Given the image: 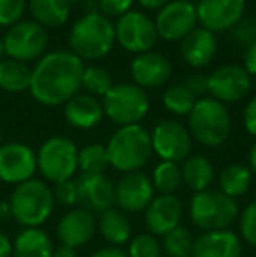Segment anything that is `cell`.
<instances>
[{"label": "cell", "instance_id": "cell-1", "mask_svg": "<svg viewBox=\"0 0 256 257\" xmlns=\"http://www.w3.org/2000/svg\"><path fill=\"white\" fill-rule=\"evenodd\" d=\"M84 61L72 51L58 49L41 58L32 68L30 95L39 103L56 107L67 103L81 89Z\"/></svg>", "mask_w": 256, "mask_h": 257}, {"label": "cell", "instance_id": "cell-2", "mask_svg": "<svg viewBox=\"0 0 256 257\" xmlns=\"http://www.w3.org/2000/svg\"><path fill=\"white\" fill-rule=\"evenodd\" d=\"M116 44L114 21L100 13L82 14L70 28V51L82 61H97L106 58Z\"/></svg>", "mask_w": 256, "mask_h": 257}, {"label": "cell", "instance_id": "cell-3", "mask_svg": "<svg viewBox=\"0 0 256 257\" xmlns=\"http://www.w3.org/2000/svg\"><path fill=\"white\" fill-rule=\"evenodd\" d=\"M109 166L123 173L139 172L153 156L151 133L142 124L120 126L106 146Z\"/></svg>", "mask_w": 256, "mask_h": 257}, {"label": "cell", "instance_id": "cell-4", "mask_svg": "<svg viewBox=\"0 0 256 257\" xmlns=\"http://www.w3.org/2000/svg\"><path fill=\"white\" fill-rule=\"evenodd\" d=\"M13 219L23 227H39L51 217L55 196L48 182L30 179L14 187L9 198Z\"/></svg>", "mask_w": 256, "mask_h": 257}, {"label": "cell", "instance_id": "cell-5", "mask_svg": "<svg viewBox=\"0 0 256 257\" xmlns=\"http://www.w3.org/2000/svg\"><path fill=\"white\" fill-rule=\"evenodd\" d=\"M188 132L192 139L205 147L223 146L232 132L228 108L211 96L198 98L188 115Z\"/></svg>", "mask_w": 256, "mask_h": 257}, {"label": "cell", "instance_id": "cell-6", "mask_svg": "<svg viewBox=\"0 0 256 257\" xmlns=\"http://www.w3.org/2000/svg\"><path fill=\"white\" fill-rule=\"evenodd\" d=\"M239 213L237 200L216 189L195 193L190 201V219L195 226L200 227L202 233L228 229Z\"/></svg>", "mask_w": 256, "mask_h": 257}, {"label": "cell", "instance_id": "cell-7", "mask_svg": "<svg viewBox=\"0 0 256 257\" xmlns=\"http://www.w3.org/2000/svg\"><path fill=\"white\" fill-rule=\"evenodd\" d=\"M104 115L118 126L140 124L151 108L149 96L146 89L139 88L133 82H120L102 96Z\"/></svg>", "mask_w": 256, "mask_h": 257}, {"label": "cell", "instance_id": "cell-8", "mask_svg": "<svg viewBox=\"0 0 256 257\" xmlns=\"http://www.w3.org/2000/svg\"><path fill=\"white\" fill-rule=\"evenodd\" d=\"M37 172L44 180L51 184H60L68 180L77 172L79 149L67 137H51L37 151Z\"/></svg>", "mask_w": 256, "mask_h": 257}, {"label": "cell", "instance_id": "cell-9", "mask_svg": "<svg viewBox=\"0 0 256 257\" xmlns=\"http://www.w3.org/2000/svg\"><path fill=\"white\" fill-rule=\"evenodd\" d=\"M116 42L128 53L142 54L153 51L158 42V32L154 20L144 11H130L125 16L118 18L114 23Z\"/></svg>", "mask_w": 256, "mask_h": 257}, {"label": "cell", "instance_id": "cell-10", "mask_svg": "<svg viewBox=\"0 0 256 257\" xmlns=\"http://www.w3.org/2000/svg\"><path fill=\"white\" fill-rule=\"evenodd\" d=\"M48 32L35 21H18L4 37L6 54L11 60L28 63L42 58L48 48Z\"/></svg>", "mask_w": 256, "mask_h": 257}, {"label": "cell", "instance_id": "cell-11", "mask_svg": "<svg viewBox=\"0 0 256 257\" xmlns=\"http://www.w3.org/2000/svg\"><path fill=\"white\" fill-rule=\"evenodd\" d=\"M158 37L167 42H178L198 28L197 6L190 0H170L154 18Z\"/></svg>", "mask_w": 256, "mask_h": 257}, {"label": "cell", "instance_id": "cell-12", "mask_svg": "<svg viewBox=\"0 0 256 257\" xmlns=\"http://www.w3.org/2000/svg\"><path fill=\"white\" fill-rule=\"evenodd\" d=\"M151 146L153 153L161 161L179 163L185 161L192 153L193 139L183 122L165 119L158 122L151 132Z\"/></svg>", "mask_w": 256, "mask_h": 257}, {"label": "cell", "instance_id": "cell-13", "mask_svg": "<svg viewBox=\"0 0 256 257\" xmlns=\"http://www.w3.org/2000/svg\"><path fill=\"white\" fill-rule=\"evenodd\" d=\"M209 95L221 103H235L249 95L253 82L242 65L228 63L216 68L207 75Z\"/></svg>", "mask_w": 256, "mask_h": 257}, {"label": "cell", "instance_id": "cell-14", "mask_svg": "<svg viewBox=\"0 0 256 257\" xmlns=\"http://www.w3.org/2000/svg\"><path fill=\"white\" fill-rule=\"evenodd\" d=\"M37 172V154L30 146L7 142L0 146V182L20 184L34 179Z\"/></svg>", "mask_w": 256, "mask_h": 257}, {"label": "cell", "instance_id": "cell-15", "mask_svg": "<svg viewBox=\"0 0 256 257\" xmlns=\"http://www.w3.org/2000/svg\"><path fill=\"white\" fill-rule=\"evenodd\" d=\"M195 6L198 25L212 34L232 30L246 13V0H198Z\"/></svg>", "mask_w": 256, "mask_h": 257}, {"label": "cell", "instance_id": "cell-16", "mask_svg": "<svg viewBox=\"0 0 256 257\" xmlns=\"http://www.w3.org/2000/svg\"><path fill=\"white\" fill-rule=\"evenodd\" d=\"M116 191V205L125 213H140L147 208L154 198V187L151 177L144 172L123 173L118 184H114Z\"/></svg>", "mask_w": 256, "mask_h": 257}, {"label": "cell", "instance_id": "cell-17", "mask_svg": "<svg viewBox=\"0 0 256 257\" xmlns=\"http://www.w3.org/2000/svg\"><path fill=\"white\" fill-rule=\"evenodd\" d=\"M81 208L95 213H104L116 205L114 182L106 173H81L75 179Z\"/></svg>", "mask_w": 256, "mask_h": 257}, {"label": "cell", "instance_id": "cell-18", "mask_svg": "<svg viewBox=\"0 0 256 257\" xmlns=\"http://www.w3.org/2000/svg\"><path fill=\"white\" fill-rule=\"evenodd\" d=\"M144 224L154 236H163L174 227L181 226L183 201L176 194H156L144 210Z\"/></svg>", "mask_w": 256, "mask_h": 257}, {"label": "cell", "instance_id": "cell-19", "mask_svg": "<svg viewBox=\"0 0 256 257\" xmlns=\"http://www.w3.org/2000/svg\"><path fill=\"white\" fill-rule=\"evenodd\" d=\"M130 75L133 84L142 89L160 88L172 77V63L165 54L158 51L135 54L130 63Z\"/></svg>", "mask_w": 256, "mask_h": 257}, {"label": "cell", "instance_id": "cell-20", "mask_svg": "<svg viewBox=\"0 0 256 257\" xmlns=\"http://www.w3.org/2000/svg\"><path fill=\"white\" fill-rule=\"evenodd\" d=\"M97 233V217L84 208H72L56 224L60 245L77 248L86 245Z\"/></svg>", "mask_w": 256, "mask_h": 257}, {"label": "cell", "instance_id": "cell-21", "mask_svg": "<svg viewBox=\"0 0 256 257\" xmlns=\"http://www.w3.org/2000/svg\"><path fill=\"white\" fill-rule=\"evenodd\" d=\"M242 240L232 229L205 231L195 238L192 257H240Z\"/></svg>", "mask_w": 256, "mask_h": 257}, {"label": "cell", "instance_id": "cell-22", "mask_svg": "<svg viewBox=\"0 0 256 257\" xmlns=\"http://www.w3.org/2000/svg\"><path fill=\"white\" fill-rule=\"evenodd\" d=\"M218 53L216 34L198 27L181 41V56L193 68H204L212 63Z\"/></svg>", "mask_w": 256, "mask_h": 257}, {"label": "cell", "instance_id": "cell-23", "mask_svg": "<svg viewBox=\"0 0 256 257\" xmlns=\"http://www.w3.org/2000/svg\"><path fill=\"white\" fill-rule=\"evenodd\" d=\"M65 121L75 130H92L104 119L102 103L92 95H75L63 107Z\"/></svg>", "mask_w": 256, "mask_h": 257}, {"label": "cell", "instance_id": "cell-24", "mask_svg": "<svg viewBox=\"0 0 256 257\" xmlns=\"http://www.w3.org/2000/svg\"><path fill=\"white\" fill-rule=\"evenodd\" d=\"M97 231L111 247H121L132 240V222L128 219V213H125L118 206L100 213L97 219Z\"/></svg>", "mask_w": 256, "mask_h": 257}, {"label": "cell", "instance_id": "cell-25", "mask_svg": "<svg viewBox=\"0 0 256 257\" xmlns=\"http://www.w3.org/2000/svg\"><path fill=\"white\" fill-rule=\"evenodd\" d=\"M53 250L51 238L41 227H25L13 241L14 257H51Z\"/></svg>", "mask_w": 256, "mask_h": 257}, {"label": "cell", "instance_id": "cell-26", "mask_svg": "<svg viewBox=\"0 0 256 257\" xmlns=\"http://www.w3.org/2000/svg\"><path fill=\"white\" fill-rule=\"evenodd\" d=\"M183 173V184L188 186L193 193H202V191L211 189L214 184L216 172L214 165L204 156H188L183 161L181 166Z\"/></svg>", "mask_w": 256, "mask_h": 257}, {"label": "cell", "instance_id": "cell-27", "mask_svg": "<svg viewBox=\"0 0 256 257\" xmlns=\"http://www.w3.org/2000/svg\"><path fill=\"white\" fill-rule=\"evenodd\" d=\"M28 11L35 23L44 28L63 27L70 18V4L67 0H28Z\"/></svg>", "mask_w": 256, "mask_h": 257}, {"label": "cell", "instance_id": "cell-28", "mask_svg": "<svg viewBox=\"0 0 256 257\" xmlns=\"http://www.w3.org/2000/svg\"><path fill=\"white\" fill-rule=\"evenodd\" d=\"M251 184H253V173H251L249 166L240 165V163H232V165L225 166L218 177V186L223 194L228 198L244 196L249 191Z\"/></svg>", "mask_w": 256, "mask_h": 257}, {"label": "cell", "instance_id": "cell-29", "mask_svg": "<svg viewBox=\"0 0 256 257\" xmlns=\"http://www.w3.org/2000/svg\"><path fill=\"white\" fill-rule=\"evenodd\" d=\"M32 68L18 60L0 61V88L9 93H21L30 88Z\"/></svg>", "mask_w": 256, "mask_h": 257}, {"label": "cell", "instance_id": "cell-30", "mask_svg": "<svg viewBox=\"0 0 256 257\" xmlns=\"http://www.w3.org/2000/svg\"><path fill=\"white\" fill-rule=\"evenodd\" d=\"M154 193L158 194H174L183 186L181 166L172 161H160L151 175Z\"/></svg>", "mask_w": 256, "mask_h": 257}, {"label": "cell", "instance_id": "cell-31", "mask_svg": "<svg viewBox=\"0 0 256 257\" xmlns=\"http://www.w3.org/2000/svg\"><path fill=\"white\" fill-rule=\"evenodd\" d=\"M195 236L185 226H178L161 236V248L170 257H192Z\"/></svg>", "mask_w": 256, "mask_h": 257}, {"label": "cell", "instance_id": "cell-32", "mask_svg": "<svg viewBox=\"0 0 256 257\" xmlns=\"http://www.w3.org/2000/svg\"><path fill=\"white\" fill-rule=\"evenodd\" d=\"M197 96L185 84H174L167 88L161 96L163 107L174 115H190L197 103Z\"/></svg>", "mask_w": 256, "mask_h": 257}, {"label": "cell", "instance_id": "cell-33", "mask_svg": "<svg viewBox=\"0 0 256 257\" xmlns=\"http://www.w3.org/2000/svg\"><path fill=\"white\" fill-rule=\"evenodd\" d=\"M114 86L113 75L109 74V70L100 65H90L84 67L81 79V88H84L88 91V95L92 96H106L111 91V88Z\"/></svg>", "mask_w": 256, "mask_h": 257}, {"label": "cell", "instance_id": "cell-34", "mask_svg": "<svg viewBox=\"0 0 256 257\" xmlns=\"http://www.w3.org/2000/svg\"><path fill=\"white\" fill-rule=\"evenodd\" d=\"M109 166L106 146L102 144H90L79 149L77 154V170L81 173H104Z\"/></svg>", "mask_w": 256, "mask_h": 257}, {"label": "cell", "instance_id": "cell-35", "mask_svg": "<svg viewBox=\"0 0 256 257\" xmlns=\"http://www.w3.org/2000/svg\"><path fill=\"white\" fill-rule=\"evenodd\" d=\"M161 241L151 233H140L128 241V257H161Z\"/></svg>", "mask_w": 256, "mask_h": 257}, {"label": "cell", "instance_id": "cell-36", "mask_svg": "<svg viewBox=\"0 0 256 257\" xmlns=\"http://www.w3.org/2000/svg\"><path fill=\"white\" fill-rule=\"evenodd\" d=\"M239 231L240 238L256 248V200L239 213Z\"/></svg>", "mask_w": 256, "mask_h": 257}, {"label": "cell", "instance_id": "cell-37", "mask_svg": "<svg viewBox=\"0 0 256 257\" xmlns=\"http://www.w3.org/2000/svg\"><path fill=\"white\" fill-rule=\"evenodd\" d=\"M232 37L239 48L247 49L256 44V18L244 16L235 27L232 28Z\"/></svg>", "mask_w": 256, "mask_h": 257}, {"label": "cell", "instance_id": "cell-38", "mask_svg": "<svg viewBox=\"0 0 256 257\" xmlns=\"http://www.w3.org/2000/svg\"><path fill=\"white\" fill-rule=\"evenodd\" d=\"M27 11V0H0V25L13 27L21 21Z\"/></svg>", "mask_w": 256, "mask_h": 257}, {"label": "cell", "instance_id": "cell-39", "mask_svg": "<svg viewBox=\"0 0 256 257\" xmlns=\"http://www.w3.org/2000/svg\"><path fill=\"white\" fill-rule=\"evenodd\" d=\"M53 196L55 201H58L63 206H74L79 203V193H77V182L74 179L63 180L60 184H55L53 189Z\"/></svg>", "mask_w": 256, "mask_h": 257}, {"label": "cell", "instance_id": "cell-40", "mask_svg": "<svg viewBox=\"0 0 256 257\" xmlns=\"http://www.w3.org/2000/svg\"><path fill=\"white\" fill-rule=\"evenodd\" d=\"M99 4V13L106 18H121L133 9L135 0H97Z\"/></svg>", "mask_w": 256, "mask_h": 257}, {"label": "cell", "instance_id": "cell-41", "mask_svg": "<svg viewBox=\"0 0 256 257\" xmlns=\"http://www.w3.org/2000/svg\"><path fill=\"white\" fill-rule=\"evenodd\" d=\"M185 86L197 98H204L205 95H209V81L205 74H192L190 77H186Z\"/></svg>", "mask_w": 256, "mask_h": 257}, {"label": "cell", "instance_id": "cell-42", "mask_svg": "<svg viewBox=\"0 0 256 257\" xmlns=\"http://www.w3.org/2000/svg\"><path fill=\"white\" fill-rule=\"evenodd\" d=\"M242 124L244 130L251 137H256V95L246 103L242 110Z\"/></svg>", "mask_w": 256, "mask_h": 257}, {"label": "cell", "instance_id": "cell-43", "mask_svg": "<svg viewBox=\"0 0 256 257\" xmlns=\"http://www.w3.org/2000/svg\"><path fill=\"white\" fill-rule=\"evenodd\" d=\"M244 70L251 75V77H256V44H253L251 48L246 49L244 53Z\"/></svg>", "mask_w": 256, "mask_h": 257}, {"label": "cell", "instance_id": "cell-44", "mask_svg": "<svg viewBox=\"0 0 256 257\" xmlns=\"http://www.w3.org/2000/svg\"><path fill=\"white\" fill-rule=\"evenodd\" d=\"M90 257H128L127 252L123 250V248L120 247H104V248H99V250H95Z\"/></svg>", "mask_w": 256, "mask_h": 257}, {"label": "cell", "instance_id": "cell-45", "mask_svg": "<svg viewBox=\"0 0 256 257\" xmlns=\"http://www.w3.org/2000/svg\"><path fill=\"white\" fill-rule=\"evenodd\" d=\"M13 255V240L0 229V257Z\"/></svg>", "mask_w": 256, "mask_h": 257}, {"label": "cell", "instance_id": "cell-46", "mask_svg": "<svg viewBox=\"0 0 256 257\" xmlns=\"http://www.w3.org/2000/svg\"><path fill=\"white\" fill-rule=\"evenodd\" d=\"M135 2H139L140 6L144 7V9H149V11H160L161 7H163L167 2H170V0H135Z\"/></svg>", "mask_w": 256, "mask_h": 257}, {"label": "cell", "instance_id": "cell-47", "mask_svg": "<svg viewBox=\"0 0 256 257\" xmlns=\"http://www.w3.org/2000/svg\"><path fill=\"white\" fill-rule=\"evenodd\" d=\"M51 257H77V254H75V248L67 247V245H60V247H56L53 250Z\"/></svg>", "mask_w": 256, "mask_h": 257}, {"label": "cell", "instance_id": "cell-48", "mask_svg": "<svg viewBox=\"0 0 256 257\" xmlns=\"http://www.w3.org/2000/svg\"><path fill=\"white\" fill-rule=\"evenodd\" d=\"M11 217H13V212H11L9 200L0 201V222H4V220H9Z\"/></svg>", "mask_w": 256, "mask_h": 257}, {"label": "cell", "instance_id": "cell-49", "mask_svg": "<svg viewBox=\"0 0 256 257\" xmlns=\"http://www.w3.org/2000/svg\"><path fill=\"white\" fill-rule=\"evenodd\" d=\"M247 166H249L251 173L256 175V142L251 146L249 153H247Z\"/></svg>", "mask_w": 256, "mask_h": 257}, {"label": "cell", "instance_id": "cell-50", "mask_svg": "<svg viewBox=\"0 0 256 257\" xmlns=\"http://www.w3.org/2000/svg\"><path fill=\"white\" fill-rule=\"evenodd\" d=\"M84 14H92V13H99V4L97 0H86L84 2Z\"/></svg>", "mask_w": 256, "mask_h": 257}, {"label": "cell", "instance_id": "cell-51", "mask_svg": "<svg viewBox=\"0 0 256 257\" xmlns=\"http://www.w3.org/2000/svg\"><path fill=\"white\" fill-rule=\"evenodd\" d=\"M6 56V46H4V39H0V61Z\"/></svg>", "mask_w": 256, "mask_h": 257}, {"label": "cell", "instance_id": "cell-52", "mask_svg": "<svg viewBox=\"0 0 256 257\" xmlns=\"http://www.w3.org/2000/svg\"><path fill=\"white\" fill-rule=\"evenodd\" d=\"M67 2H68V4H70V6H72V4H75V2H79V0H67Z\"/></svg>", "mask_w": 256, "mask_h": 257}, {"label": "cell", "instance_id": "cell-53", "mask_svg": "<svg viewBox=\"0 0 256 257\" xmlns=\"http://www.w3.org/2000/svg\"><path fill=\"white\" fill-rule=\"evenodd\" d=\"M0 146H2V128H0Z\"/></svg>", "mask_w": 256, "mask_h": 257}]
</instances>
